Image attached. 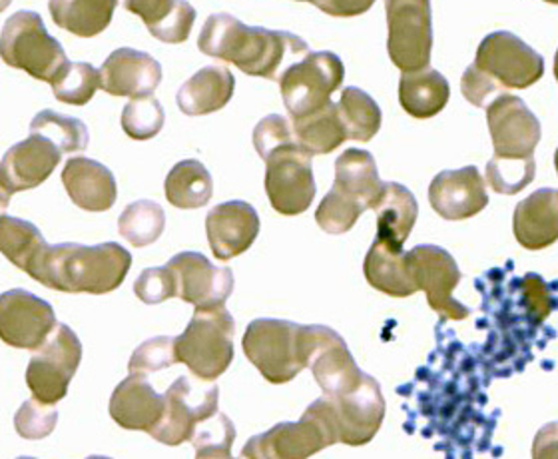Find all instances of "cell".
<instances>
[{"label":"cell","mask_w":558,"mask_h":459,"mask_svg":"<svg viewBox=\"0 0 558 459\" xmlns=\"http://www.w3.org/2000/svg\"><path fill=\"white\" fill-rule=\"evenodd\" d=\"M134 294L148 306L162 304L166 300L175 298L174 278L168 270V266L146 268L142 271L138 280L134 282Z\"/></svg>","instance_id":"obj_47"},{"label":"cell","mask_w":558,"mask_h":459,"mask_svg":"<svg viewBox=\"0 0 558 459\" xmlns=\"http://www.w3.org/2000/svg\"><path fill=\"white\" fill-rule=\"evenodd\" d=\"M381 184L384 182L379 178L375 156L369 150L348 148L336 160V182L331 190L363 210H372L373 202L381 192Z\"/></svg>","instance_id":"obj_29"},{"label":"cell","mask_w":558,"mask_h":459,"mask_svg":"<svg viewBox=\"0 0 558 459\" xmlns=\"http://www.w3.org/2000/svg\"><path fill=\"white\" fill-rule=\"evenodd\" d=\"M461 93L473 107L485 108L505 90L493 78H488L485 72L478 71L475 64H471L461 78Z\"/></svg>","instance_id":"obj_48"},{"label":"cell","mask_w":558,"mask_h":459,"mask_svg":"<svg viewBox=\"0 0 558 459\" xmlns=\"http://www.w3.org/2000/svg\"><path fill=\"white\" fill-rule=\"evenodd\" d=\"M235 78L226 67H206L180 86L175 102L186 117H206L232 100Z\"/></svg>","instance_id":"obj_28"},{"label":"cell","mask_w":558,"mask_h":459,"mask_svg":"<svg viewBox=\"0 0 558 459\" xmlns=\"http://www.w3.org/2000/svg\"><path fill=\"white\" fill-rule=\"evenodd\" d=\"M81 362L82 343L76 331L59 324L26 367V384L33 391V400L45 406L64 400Z\"/></svg>","instance_id":"obj_9"},{"label":"cell","mask_w":558,"mask_h":459,"mask_svg":"<svg viewBox=\"0 0 558 459\" xmlns=\"http://www.w3.org/2000/svg\"><path fill=\"white\" fill-rule=\"evenodd\" d=\"M190 442L196 458H230L235 442V425L226 413L216 412L194 427Z\"/></svg>","instance_id":"obj_40"},{"label":"cell","mask_w":558,"mask_h":459,"mask_svg":"<svg viewBox=\"0 0 558 459\" xmlns=\"http://www.w3.org/2000/svg\"><path fill=\"white\" fill-rule=\"evenodd\" d=\"M291 142H295V136L288 118L269 114L257 122L254 130V146L262 160H266L269 154L276 153L281 146H288Z\"/></svg>","instance_id":"obj_46"},{"label":"cell","mask_w":558,"mask_h":459,"mask_svg":"<svg viewBox=\"0 0 558 459\" xmlns=\"http://www.w3.org/2000/svg\"><path fill=\"white\" fill-rule=\"evenodd\" d=\"M206 234L214 256L220 262L242 256L259 234L256 208L244 201L223 202L209 210Z\"/></svg>","instance_id":"obj_21"},{"label":"cell","mask_w":558,"mask_h":459,"mask_svg":"<svg viewBox=\"0 0 558 459\" xmlns=\"http://www.w3.org/2000/svg\"><path fill=\"white\" fill-rule=\"evenodd\" d=\"M235 319L226 304L196 307L184 334L174 338L175 358L202 382H216L233 362Z\"/></svg>","instance_id":"obj_3"},{"label":"cell","mask_w":558,"mask_h":459,"mask_svg":"<svg viewBox=\"0 0 558 459\" xmlns=\"http://www.w3.org/2000/svg\"><path fill=\"white\" fill-rule=\"evenodd\" d=\"M57 100L72 107H84L100 88V72L88 62H69L50 83Z\"/></svg>","instance_id":"obj_39"},{"label":"cell","mask_w":558,"mask_h":459,"mask_svg":"<svg viewBox=\"0 0 558 459\" xmlns=\"http://www.w3.org/2000/svg\"><path fill=\"white\" fill-rule=\"evenodd\" d=\"M62 160V153L52 142L31 134L26 141L14 144L0 160V190L9 196L36 189L47 182Z\"/></svg>","instance_id":"obj_19"},{"label":"cell","mask_w":558,"mask_h":459,"mask_svg":"<svg viewBox=\"0 0 558 459\" xmlns=\"http://www.w3.org/2000/svg\"><path fill=\"white\" fill-rule=\"evenodd\" d=\"M31 134L45 136L62 154L82 153L90 142V134L82 120L64 117L54 110L38 112L31 122Z\"/></svg>","instance_id":"obj_38"},{"label":"cell","mask_w":558,"mask_h":459,"mask_svg":"<svg viewBox=\"0 0 558 459\" xmlns=\"http://www.w3.org/2000/svg\"><path fill=\"white\" fill-rule=\"evenodd\" d=\"M166 228V213L158 202H132L118 218V232L132 246L146 247L154 244Z\"/></svg>","instance_id":"obj_37"},{"label":"cell","mask_w":558,"mask_h":459,"mask_svg":"<svg viewBox=\"0 0 558 459\" xmlns=\"http://www.w3.org/2000/svg\"><path fill=\"white\" fill-rule=\"evenodd\" d=\"M485 108L495 156L531 158L541 142L543 129L523 98L502 93Z\"/></svg>","instance_id":"obj_16"},{"label":"cell","mask_w":558,"mask_h":459,"mask_svg":"<svg viewBox=\"0 0 558 459\" xmlns=\"http://www.w3.org/2000/svg\"><path fill=\"white\" fill-rule=\"evenodd\" d=\"M118 0H50L48 11L54 24L70 35L93 38L112 23Z\"/></svg>","instance_id":"obj_32"},{"label":"cell","mask_w":558,"mask_h":459,"mask_svg":"<svg viewBox=\"0 0 558 459\" xmlns=\"http://www.w3.org/2000/svg\"><path fill=\"white\" fill-rule=\"evenodd\" d=\"M59 424V413L50 410L40 401H24L21 410L14 415L16 434L23 439H45L52 434V430Z\"/></svg>","instance_id":"obj_45"},{"label":"cell","mask_w":558,"mask_h":459,"mask_svg":"<svg viewBox=\"0 0 558 459\" xmlns=\"http://www.w3.org/2000/svg\"><path fill=\"white\" fill-rule=\"evenodd\" d=\"M269 204L283 216L303 214L315 198L314 156L298 142L281 146L266 158Z\"/></svg>","instance_id":"obj_12"},{"label":"cell","mask_w":558,"mask_h":459,"mask_svg":"<svg viewBox=\"0 0 558 459\" xmlns=\"http://www.w3.org/2000/svg\"><path fill=\"white\" fill-rule=\"evenodd\" d=\"M408 259L417 290H425L429 306L442 319L461 322L469 318L471 310L453 298L454 288L461 282L463 274L445 247L421 244L408 252Z\"/></svg>","instance_id":"obj_14"},{"label":"cell","mask_w":558,"mask_h":459,"mask_svg":"<svg viewBox=\"0 0 558 459\" xmlns=\"http://www.w3.org/2000/svg\"><path fill=\"white\" fill-rule=\"evenodd\" d=\"M387 52L401 72L421 71L430 64L433 14L430 0H385Z\"/></svg>","instance_id":"obj_8"},{"label":"cell","mask_w":558,"mask_h":459,"mask_svg":"<svg viewBox=\"0 0 558 459\" xmlns=\"http://www.w3.org/2000/svg\"><path fill=\"white\" fill-rule=\"evenodd\" d=\"M12 0H0V12L7 11L11 7Z\"/></svg>","instance_id":"obj_52"},{"label":"cell","mask_w":558,"mask_h":459,"mask_svg":"<svg viewBox=\"0 0 558 459\" xmlns=\"http://www.w3.org/2000/svg\"><path fill=\"white\" fill-rule=\"evenodd\" d=\"M198 48L206 57L230 62L250 76L276 83L286 60L310 52V45L300 36L247 26L228 12L209 16L199 33Z\"/></svg>","instance_id":"obj_1"},{"label":"cell","mask_w":558,"mask_h":459,"mask_svg":"<svg viewBox=\"0 0 558 459\" xmlns=\"http://www.w3.org/2000/svg\"><path fill=\"white\" fill-rule=\"evenodd\" d=\"M62 184L70 201L86 213H106L117 202V178L93 158H70L62 170Z\"/></svg>","instance_id":"obj_23"},{"label":"cell","mask_w":558,"mask_h":459,"mask_svg":"<svg viewBox=\"0 0 558 459\" xmlns=\"http://www.w3.org/2000/svg\"><path fill=\"white\" fill-rule=\"evenodd\" d=\"M298 2H307V0H298Z\"/></svg>","instance_id":"obj_54"},{"label":"cell","mask_w":558,"mask_h":459,"mask_svg":"<svg viewBox=\"0 0 558 459\" xmlns=\"http://www.w3.org/2000/svg\"><path fill=\"white\" fill-rule=\"evenodd\" d=\"M122 4L166 45L186 43L196 23V9L187 0H122Z\"/></svg>","instance_id":"obj_27"},{"label":"cell","mask_w":558,"mask_h":459,"mask_svg":"<svg viewBox=\"0 0 558 459\" xmlns=\"http://www.w3.org/2000/svg\"><path fill=\"white\" fill-rule=\"evenodd\" d=\"M545 2H550V4H557L558 0H545Z\"/></svg>","instance_id":"obj_53"},{"label":"cell","mask_w":558,"mask_h":459,"mask_svg":"<svg viewBox=\"0 0 558 459\" xmlns=\"http://www.w3.org/2000/svg\"><path fill=\"white\" fill-rule=\"evenodd\" d=\"M45 247L47 240L33 222L14 216H0V254L19 270H28Z\"/></svg>","instance_id":"obj_36"},{"label":"cell","mask_w":558,"mask_h":459,"mask_svg":"<svg viewBox=\"0 0 558 459\" xmlns=\"http://www.w3.org/2000/svg\"><path fill=\"white\" fill-rule=\"evenodd\" d=\"M523 288L526 304L531 306V314L535 316L536 322H543L553 312V302L548 298L547 283L543 282L538 276L531 274V276L524 278Z\"/></svg>","instance_id":"obj_49"},{"label":"cell","mask_w":558,"mask_h":459,"mask_svg":"<svg viewBox=\"0 0 558 459\" xmlns=\"http://www.w3.org/2000/svg\"><path fill=\"white\" fill-rule=\"evenodd\" d=\"M166 198L180 210L208 206L214 196V180L199 160H182L170 170L163 182Z\"/></svg>","instance_id":"obj_34"},{"label":"cell","mask_w":558,"mask_h":459,"mask_svg":"<svg viewBox=\"0 0 558 459\" xmlns=\"http://www.w3.org/2000/svg\"><path fill=\"white\" fill-rule=\"evenodd\" d=\"M220 408V388L202 386L192 377L180 376L163 394V410L150 434L163 446L178 448L190 442L194 427Z\"/></svg>","instance_id":"obj_11"},{"label":"cell","mask_w":558,"mask_h":459,"mask_svg":"<svg viewBox=\"0 0 558 459\" xmlns=\"http://www.w3.org/2000/svg\"><path fill=\"white\" fill-rule=\"evenodd\" d=\"M300 331L302 324L288 319L259 318L247 326L242 338L245 358L269 384H290L305 370Z\"/></svg>","instance_id":"obj_6"},{"label":"cell","mask_w":558,"mask_h":459,"mask_svg":"<svg viewBox=\"0 0 558 459\" xmlns=\"http://www.w3.org/2000/svg\"><path fill=\"white\" fill-rule=\"evenodd\" d=\"M327 400L338 422L339 444L361 448L377 436L384 424L385 400L381 386L375 377L365 374L357 388Z\"/></svg>","instance_id":"obj_17"},{"label":"cell","mask_w":558,"mask_h":459,"mask_svg":"<svg viewBox=\"0 0 558 459\" xmlns=\"http://www.w3.org/2000/svg\"><path fill=\"white\" fill-rule=\"evenodd\" d=\"M291 130H293L295 142L312 156L333 153L348 141L343 122L339 118L338 105H333L331 100L326 107L315 110L312 114L293 118Z\"/></svg>","instance_id":"obj_33"},{"label":"cell","mask_w":558,"mask_h":459,"mask_svg":"<svg viewBox=\"0 0 558 459\" xmlns=\"http://www.w3.org/2000/svg\"><path fill=\"white\" fill-rule=\"evenodd\" d=\"M132 266L129 250L117 242L82 246L74 242L47 247L26 274L45 288L66 294H110L120 288Z\"/></svg>","instance_id":"obj_2"},{"label":"cell","mask_w":558,"mask_h":459,"mask_svg":"<svg viewBox=\"0 0 558 459\" xmlns=\"http://www.w3.org/2000/svg\"><path fill=\"white\" fill-rule=\"evenodd\" d=\"M339 118L348 134V141L369 142L381 129V108L372 96L357 86L343 88L338 105Z\"/></svg>","instance_id":"obj_35"},{"label":"cell","mask_w":558,"mask_h":459,"mask_svg":"<svg viewBox=\"0 0 558 459\" xmlns=\"http://www.w3.org/2000/svg\"><path fill=\"white\" fill-rule=\"evenodd\" d=\"M163 410V396L151 388L146 376L130 374L118 384L108 412L120 427L130 432H150L160 420Z\"/></svg>","instance_id":"obj_24"},{"label":"cell","mask_w":558,"mask_h":459,"mask_svg":"<svg viewBox=\"0 0 558 459\" xmlns=\"http://www.w3.org/2000/svg\"><path fill=\"white\" fill-rule=\"evenodd\" d=\"M336 444H339L338 422L324 396L303 412L298 424L283 422L262 436L252 437L242 449V458L305 459Z\"/></svg>","instance_id":"obj_4"},{"label":"cell","mask_w":558,"mask_h":459,"mask_svg":"<svg viewBox=\"0 0 558 459\" xmlns=\"http://www.w3.org/2000/svg\"><path fill=\"white\" fill-rule=\"evenodd\" d=\"M166 112L158 98L146 96L130 100L122 112V129L132 141H151L162 132Z\"/></svg>","instance_id":"obj_42"},{"label":"cell","mask_w":558,"mask_h":459,"mask_svg":"<svg viewBox=\"0 0 558 459\" xmlns=\"http://www.w3.org/2000/svg\"><path fill=\"white\" fill-rule=\"evenodd\" d=\"M487 182L493 192L514 196L535 180L536 165L531 158H500L493 156L487 165Z\"/></svg>","instance_id":"obj_41"},{"label":"cell","mask_w":558,"mask_h":459,"mask_svg":"<svg viewBox=\"0 0 558 459\" xmlns=\"http://www.w3.org/2000/svg\"><path fill=\"white\" fill-rule=\"evenodd\" d=\"M300 343L303 364L312 370L327 398L348 394L363 382L365 372H361L338 331L327 326H302Z\"/></svg>","instance_id":"obj_10"},{"label":"cell","mask_w":558,"mask_h":459,"mask_svg":"<svg viewBox=\"0 0 558 459\" xmlns=\"http://www.w3.org/2000/svg\"><path fill=\"white\" fill-rule=\"evenodd\" d=\"M319 11L326 12L327 16H338V19H351L360 16L372 9L375 0H307Z\"/></svg>","instance_id":"obj_50"},{"label":"cell","mask_w":558,"mask_h":459,"mask_svg":"<svg viewBox=\"0 0 558 459\" xmlns=\"http://www.w3.org/2000/svg\"><path fill=\"white\" fill-rule=\"evenodd\" d=\"M343 78V60L329 50L307 52L300 62L290 64L279 74L278 84L291 120L326 107Z\"/></svg>","instance_id":"obj_7"},{"label":"cell","mask_w":558,"mask_h":459,"mask_svg":"<svg viewBox=\"0 0 558 459\" xmlns=\"http://www.w3.org/2000/svg\"><path fill=\"white\" fill-rule=\"evenodd\" d=\"M514 238L526 250L553 246L558 238V192L541 189L517 204L512 216Z\"/></svg>","instance_id":"obj_25"},{"label":"cell","mask_w":558,"mask_h":459,"mask_svg":"<svg viewBox=\"0 0 558 459\" xmlns=\"http://www.w3.org/2000/svg\"><path fill=\"white\" fill-rule=\"evenodd\" d=\"M59 326L47 300L26 290L0 294V340L24 352H38Z\"/></svg>","instance_id":"obj_15"},{"label":"cell","mask_w":558,"mask_h":459,"mask_svg":"<svg viewBox=\"0 0 558 459\" xmlns=\"http://www.w3.org/2000/svg\"><path fill=\"white\" fill-rule=\"evenodd\" d=\"M100 88L110 96H129L132 100L156 93L162 83V67L150 55L134 48H118L100 69Z\"/></svg>","instance_id":"obj_22"},{"label":"cell","mask_w":558,"mask_h":459,"mask_svg":"<svg viewBox=\"0 0 558 459\" xmlns=\"http://www.w3.org/2000/svg\"><path fill=\"white\" fill-rule=\"evenodd\" d=\"M178 364V358L174 352V338L168 336H158L151 338L144 343H140L138 348L130 358V374H154L160 370H168L172 365Z\"/></svg>","instance_id":"obj_44"},{"label":"cell","mask_w":558,"mask_h":459,"mask_svg":"<svg viewBox=\"0 0 558 459\" xmlns=\"http://www.w3.org/2000/svg\"><path fill=\"white\" fill-rule=\"evenodd\" d=\"M451 96L449 81L441 72L425 67L421 71L403 72L399 81V102L409 117H437Z\"/></svg>","instance_id":"obj_31"},{"label":"cell","mask_w":558,"mask_h":459,"mask_svg":"<svg viewBox=\"0 0 558 459\" xmlns=\"http://www.w3.org/2000/svg\"><path fill=\"white\" fill-rule=\"evenodd\" d=\"M363 274L375 290L391 298H408L418 292L409 270L408 252L379 235H375V242L365 256Z\"/></svg>","instance_id":"obj_26"},{"label":"cell","mask_w":558,"mask_h":459,"mask_svg":"<svg viewBox=\"0 0 558 459\" xmlns=\"http://www.w3.org/2000/svg\"><path fill=\"white\" fill-rule=\"evenodd\" d=\"M168 270L174 278L175 298L194 307L226 304L233 292V271L216 268L199 252H182L170 259Z\"/></svg>","instance_id":"obj_18"},{"label":"cell","mask_w":558,"mask_h":459,"mask_svg":"<svg viewBox=\"0 0 558 459\" xmlns=\"http://www.w3.org/2000/svg\"><path fill=\"white\" fill-rule=\"evenodd\" d=\"M363 213L361 206L343 198L336 190H329L315 210V222L327 234H345Z\"/></svg>","instance_id":"obj_43"},{"label":"cell","mask_w":558,"mask_h":459,"mask_svg":"<svg viewBox=\"0 0 558 459\" xmlns=\"http://www.w3.org/2000/svg\"><path fill=\"white\" fill-rule=\"evenodd\" d=\"M9 204H11V196H9L7 192H2V190H0V213H2V210H7V208H9Z\"/></svg>","instance_id":"obj_51"},{"label":"cell","mask_w":558,"mask_h":459,"mask_svg":"<svg viewBox=\"0 0 558 459\" xmlns=\"http://www.w3.org/2000/svg\"><path fill=\"white\" fill-rule=\"evenodd\" d=\"M473 64L502 90H524L545 76V59L509 31L485 36Z\"/></svg>","instance_id":"obj_13"},{"label":"cell","mask_w":558,"mask_h":459,"mask_svg":"<svg viewBox=\"0 0 558 459\" xmlns=\"http://www.w3.org/2000/svg\"><path fill=\"white\" fill-rule=\"evenodd\" d=\"M0 59L12 69L48 84L69 64L64 48L54 36L48 35L43 16L35 11L14 12L4 23L0 33Z\"/></svg>","instance_id":"obj_5"},{"label":"cell","mask_w":558,"mask_h":459,"mask_svg":"<svg viewBox=\"0 0 558 459\" xmlns=\"http://www.w3.org/2000/svg\"><path fill=\"white\" fill-rule=\"evenodd\" d=\"M429 204L449 222L469 220L488 206L485 178L481 177L477 166L442 170L430 182Z\"/></svg>","instance_id":"obj_20"},{"label":"cell","mask_w":558,"mask_h":459,"mask_svg":"<svg viewBox=\"0 0 558 459\" xmlns=\"http://www.w3.org/2000/svg\"><path fill=\"white\" fill-rule=\"evenodd\" d=\"M372 210L377 214V235L403 246L418 218L417 198L413 192L399 182H384Z\"/></svg>","instance_id":"obj_30"}]
</instances>
